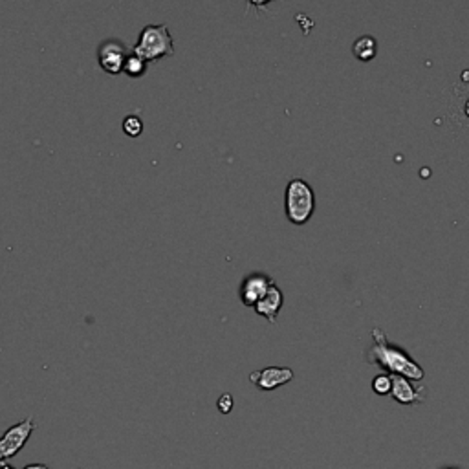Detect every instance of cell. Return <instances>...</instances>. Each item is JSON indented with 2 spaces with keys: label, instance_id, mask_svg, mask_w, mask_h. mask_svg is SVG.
Segmentation results:
<instances>
[{
  "label": "cell",
  "instance_id": "6da1fadb",
  "mask_svg": "<svg viewBox=\"0 0 469 469\" xmlns=\"http://www.w3.org/2000/svg\"><path fill=\"white\" fill-rule=\"evenodd\" d=\"M367 360L369 363L379 365L391 376H403L413 382H422L425 376L424 369L416 361L410 360L406 352L392 346L379 328L372 330V346L367 352Z\"/></svg>",
  "mask_w": 469,
  "mask_h": 469
},
{
  "label": "cell",
  "instance_id": "7a4b0ae2",
  "mask_svg": "<svg viewBox=\"0 0 469 469\" xmlns=\"http://www.w3.org/2000/svg\"><path fill=\"white\" fill-rule=\"evenodd\" d=\"M133 54L147 64L174 55V41L167 24H147L138 37Z\"/></svg>",
  "mask_w": 469,
  "mask_h": 469
},
{
  "label": "cell",
  "instance_id": "3957f363",
  "mask_svg": "<svg viewBox=\"0 0 469 469\" xmlns=\"http://www.w3.org/2000/svg\"><path fill=\"white\" fill-rule=\"evenodd\" d=\"M284 209L286 217L293 224L301 226L312 219L315 211V196L312 191L310 183L301 180V178H293L286 185V195H284Z\"/></svg>",
  "mask_w": 469,
  "mask_h": 469
},
{
  "label": "cell",
  "instance_id": "277c9868",
  "mask_svg": "<svg viewBox=\"0 0 469 469\" xmlns=\"http://www.w3.org/2000/svg\"><path fill=\"white\" fill-rule=\"evenodd\" d=\"M35 424L33 418H24L23 422L11 425L2 437H0V464L9 458H13L15 455L20 453L26 442L32 437Z\"/></svg>",
  "mask_w": 469,
  "mask_h": 469
},
{
  "label": "cell",
  "instance_id": "5b68a950",
  "mask_svg": "<svg viewBox=\"0 0 469 469\" xmlns=\"http://www.w3.org/2000/svg\"><path fill=\"white\" fill-rule=\"evenodd\" d=\"M130 51L133 50H128L127 44H123L118 39H109V41L101 42L99 50H97L99 66L110 75H118L123 72V64Z\"/></svg>",
  "mask_w": 469,
  "mask_h": 469
},
{
  "label": "cell",
  "instance_id": "8992f818",
  "mask_svg": "<svg viewBox=\"0 0 469 469\" xmlns=\"http://www.w3.org/2000/svg\"><path fill=\"white\" fill-rule=\"evenodd\" d=\"M250 379L260 391H275L281 385H286V383L292 382L293 370L283 369V367H268V369L251 372Z\"/></svg>",
  "mask_w": 469,
  "mask_h": 469
},
{
  "label": "cell",
  "instance_id": "52a82bcc",
  "mask_svg": "<svg viewBox=\"0 0 469 469\" xmlns=\"http://www.w3.org/2000/svg\"><path fill=\"white\" fill-rule=\"evenodd\" d=\"M275 281L264 274H253L248 275L244 279V283L240 284V301L246 306H253L260 301V297L268 292V288L274 284Z\"/></svg>",
  "mask_w": 469,
  "mask_h": 469
},
{
  "label": "cell",
  "instance_id": "ba28073f",
  "mask_svg": "<svg viewBox=\"0 0 469 469\" xmlns=\"http://www.w3.org/2000/svg\"><path fill=\"white\" fill-rule=\"evenodd\" d=\"M392 378V389L391 396L401 403V406H416L425 400V389H416L410 379L403 378V376H391Z\"/></svg>",
  "mask_w": 469,
  "mask_h": 469
},
{
  "label": "cell",
  "instance_id": "9c48e42d",
  "mask_svg": "<svg viewBox=\"0 0 469 469\" xmlns=\"http://www.w3.org/2000/svg\"><path fill=\"white\" fill-rule=\"evenodd\" d=\"M283 303H284L283 290L274 283L268 288V292L260 297V301L253 306V310H255L257 314L264 315L268 323H275L279 312L283 308Z\"/></svg>",
  "mask_w": 469,
  "mask_h": 469
},
{
  "label": "cell",
  "instance_id": "30bf717a",
  "mask_svg": "<svg viewBox=\"0 0 469 469\" xmlns=\"http://www.w3.org/2000/svg\"><path fill=\"white\" fill-rule=\"evenodd\" d=\"M354 55L361 61H370L376 55V39L370 35L360 37L358 41L354 42Z\"/></svg>",
  "mask_w": 469,
  "mask_h": 469
},
{
  "label": "cell",
  "instance_id": "8fae6325",
  "mask_svg": "<svg viewBox=\"0 0 469 469\" xmlns=\"http://www.w3.org/2000/svg\"><path fill=\"white\" fill-rule=\"evenodd\" d=\"M147 66H149V64H147L145 61L140 59L138 55H134L133 51H130V55H128L123 64V72L127 73V75H130V78H142V75H145Z\"/></svg>",
  "mask_w": 469,
  "mask_h": 469
},
{
  "label": "cell",
  "instance_id": "7c38bea8",
  "mask_svg": "<svg viewBox=\"0 0 469 469\" xmlns=\"http://www.w3.org/2000/svg\"><path fill=\"white\" fill-rule=\"evenodd\" d=\"M372 389L376 394H391L392 389V378L391 374H379L372 379Z\"/></svg>",
  "mask_w": 469,
  "mask_h": 469
},
{
  "label": "cell",
  "instance_id": "4fadbf2b",
  "mask_svg": "<svg viewBox=\"0 0 469 469\" xmlns=\"http://www.w3.org/2000/svg\"><path fill=\"white\" fill-rule=\"evenodd\" d=\"M123 130H125V134H127V136H133V138H136V136H140V134H142V130H143V123H142V119L138 118V116H127V118L123 119Z\"/></svg>",
  "mask_w": 469,
  "mask_h": 469
},
{
  "label": "cell",
  "instance_id": "5bb4252c",
  "mask_svg": "<svg viewBox=\"0 0 469 469\" xmlns=\"http://www.w3.org/2000/svg\"><path fill=\"white\" fill-rule=\"evenodd\" d=\"M231 409H233V396L226 392V394H222L219 400V410L222 415H228V413H231Z\"/></svg>",
  "mask_w": 469,
  "mask_h": 469
},
{
  "label": "cell",
  "instance_id": "9a60e30c",
  "mask_svg": "<svg viewBox=\"0 0 469 469\" xmlns=\"http://www.w3.org/2000/svg\"><path fill=\"white\" fill-rule=\"evenodd\" d=\"M23 469H50L46 464H28Z\"/></svg>",
  "mask_w": 469,
  "mask_h": 469
},
{
  "label": "cell",
  "instance_id": "2e32d148",
  "mask_svg": "<svg viewBox=\"0 0 469 469\" xmlns=\"http://www.w3.org/2000/svg\"><path fill=\"white\" fill-rule=\"evenodd\" d=\"M0 469H15V468L11 464H8V462H2V464H0Z\"/></svg>",
  "mask_w": 469,
  "mask_h": 469
}]
</instances>
